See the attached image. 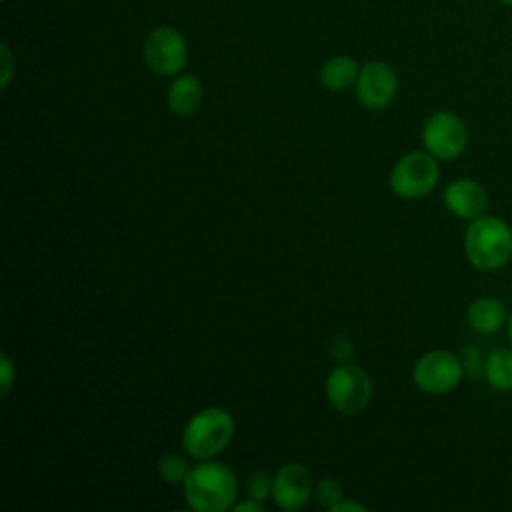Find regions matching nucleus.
<instances>
[{
  "instance_id": "obj_1",
  "label": "nucleus",
  "mask_w": 512,
  "mask_h": 512,
  "mask_svg": "<svg viewBox=\"0 0 512 512\" xmlns=\"http://www.w3.org/2000/svg\"><path fill=\"white\" fill-rule=\"evenodd\" d=\"M182 484L186 504L198 512H224L234 506L238 492V482L232 468L212 460L190 468Z\"/></svg>"
},
{
  "instance_id": "obj_2",
  "label": "nucleus",
  "mask_w": 512,
  "mask_h": 512,
  "mask_svg": "<svg viewBox=\"0 0 512 512\" xmlns=\"http://www.w3.org/2000/svg\"><path fill=\"white\" fill-rule=\"evenodd\" d=\"M466 260L482 272H492L512 258V228L506 220L482 214L466 226L464 232Z\"/></svg>"
},
{
  "instance_id": "obj_3",
  "label": "nucleus",
  "mask_w": 512,
  "mask_h": 512,
  "mask_svg": "<svg viewBox=\"0 0 512 512\" xmlns=\"http://www.w3.org/2000/svg\"><path fill=\"white\" fill-rule=\"evenodd\" d=\"M234 418L228 410L210 406L196 412L184 426L182 448L198 460H210L232 440Z\"/></svg>"
},
{
  "instance_id": "obj_4",
  "label": "nucleus",
  "mask_w": 512,
  "mask_h": 512,
  "mask_svg": "<svg viewBox=\"0 0 512 512\" xmlns=\"http://www.w3.org/2000/svg\"><path fill=\"white\" fill-rule=\"evenodd\" d=\"M438 158L428 150H414L404 154L390 172V188L400 198H422L434 190L440 178Z\"/></svg>"
},
{
  "instance_id": "obj_5",
  "label": "nucleus",
  "mask_w": 512,
  "mask_h": 512,
  "mask_svg": "<svg viewBox=\"0 0 512 512\" xmlns=\"http://www.w3.org/2000/svg\"><path fill=\"white\" fill-rule=\"evenodd\" d=\"M326 398L334 410L358 414L372 398V380L360 366H336L326 378Z\"/></svg>"
},
{
  "instance_id": "obj_6",
  "label": "nucleus",
  "mask_w": 512,
  "mask_h": 512,
  "mask_svg": "<svg viewBox=\"0 0 512 512\" xmlns=\"http://www.w3.org/2000/svg\"><path fill=\"white\" fill-rule=\"evenodd\" d=\"M464 376V368L460 362V356H456L450 350H430L424 356H420L412 370V380L418 390L442 396L452 392Z\"/></svg>"
},
{
  "instance_id": "obj_7",
  "label": "nucleus",
  "mask_w": 512,
  "mask_h": 512,
  "mask_svg": "<svg viewBox=\"0 0 512 512\" xmlns=\"http://www.w3.org/2000/svg\"><path fill=\"white\" fill-rule=\"evenodd\" d=\"M144 62L158 76H176L188 62V44L174 26H156L144 40Z\"/></svg>"
},
{
  "instance_id": "obj_8",
  "label": "nucleus",
  "mask_w": 512,
  "mask_h": 512,
  "mask_svg": "<svg viewBox=\"0 0 512 512\" xmlns=\"http://www.w3.org/2000/svg\"><path fill=\"white\" fill-rule=\"evenodd\" d=\"M422 144L434 158L454 160L468 146L466 122L450 110H438L422 126Z\"/></svg>"
},
{
  "instance_id": "obj_9",
  "label": "nucleus",
  "mask_w": 512,
  "mask_h": 512,
  "mask_svg": "<svg viewBox=\"0 0 512 512\" xmlns=\"http://www.w3.org/2000/svg\"><path fill=\"white\" fill-rule=\"evenodd\" d=\"M398 90L396 72L382 60H370L360 68L356 80V96L362 106L380 110L392 102Z\"/></svg>"
},
{
  "instance_id": "obj_10",
  "label": "nucleus",
  "mask_w": 512,
  "mask_h": 512,
  "mask_svg": "<svg viewBox=\"0 0 512 512\" xmlns=\"http://www.w3.org/2000/svg\"><path fill=\"white\" fill-rule=\"evenodd\" d=\"M312 490L314 484L310 470L300 462H290L276 472L272 484V498L278 508L292 512L300 510L308 502Z\"/></svg>"
},
{
  "instance_id": "obj_11",
  "label": "nucleus",
  "mask_w": 512,
  "mask_h": 512,
  "mask_svg": "<svg viewBox=\"0 0 512 512\" xmlns=\"http://www.w3.org/2000/svg\"><path fill=\"white\" fill-rule=\"evenodd\" d=\"M442 200L446 210L460 220H474L486 214L488 208V192L484 186L472 178H456L452 180L444 192Z\"/></svg>"
},
{
  "instance_id": "obj_12",
  "label": "nucleus",
  "mask_w": 512,
  "mask_h": 512,
  "mask_svg": "<svg viewBox=\"0 0 512 512\" xmlns=\"http://www.w3.org/2000/svg\"><path fill=\"white\" fill-rule=\"evenodd\" d=\"M508 310L500 298L480 296L466 308V322L478 334H494L508 322Z\"/></svg>"
},
{
  "instance_id": "obj_13",
  "label": "nucleus",
  "mask_w": 512,
  "mask_h": 512,
  "mask_svg": "<svg viewBox=\"0 0 512 512\" xmlns=\"http://www.w3.org/2000/svg\"><path fill=\"white\" fill-rule=\"evenodd\" d=\"M202 96H204V90L200 80L194 74H182V76H176V80H172V84L168 86L166 102L174 114L190 116L200 108Z\"/></svg>"
},
{
  "instance_id": "obj_14",
  "label": "nucleus",
  "mask_w": 512,
  "mask_h": 512,
  "mask_svg": "<svg viewBox=\"0 0 512 512\" xmlns=\"http://www.w3.org/2000/svg\"><path fill=\"white\" fill-rule=\"evenodd\" d=\"M358 74H360V66L354 58H350V56H332L320 68V82L328 90L340 92V90H346L348 86L356 84Z\"/></svg>"
},
{
  "instance_id": "obj_15",
  "label": "nucleus",
  "mask_w": 512,
  "mask_h": 512,
  "mask_svg": "<svg viewBox=\"0 0 512 512\" xmlns=\"http://www.w3.org/2000/svg\"><path fill=\"white\" fill-rule=\"evenodd\" d=\"M484 378L498 392H512V348H494L484 360Z\"/></svg>"
},
{
  "instance_id": "obj_16",
  "label": "nucleus",
  "mask_w": 512,
  "mask_h": 512,
  "mask_svg": "<svg viewBox=\"0 0 512 512\" xmlns=\"http://www.w3.org/2000/svg\"><path fill=\"white\" fill-rule=\"evenodd\" d=\"M190 468L186 464V460L180 456V454H164L160 460H158V474L168 482V484H178V482H184L186 476H188Z\"/></svg>"
},
{
  "instance_id": "obj_17",
  "label": "nucleus",
  "mask_w": 512,
  "mask_h": 512,
  "mask_svg": "<svg viewBox=\"0 0 512 512\" xmlns=\"http://www.w3.org/2000/svg\"><path fill=\"white\" fill-rule=\"evenodd\" d=\"M342 496V486L334 478H322L314 488V500L328 510H332L342 500Z\"/></svg>"
},
{
  "instance_id": "obj_18",
  "label": "nucleus",
  "mask_w": 512,
  "mask_h": 512,
  "mask_svg": "<svg viewBox=\"0 0 512 512\" xmlns=\"http://www.w3.org/2000/svg\"><path fill=\"white\" fill-rule=\"evenodd\" d=\"M272 484H274V478L270 474H266L262 470L252 472L246 480V494H248V498L264 502L272 496Z\"/></svg>"
},
{
  "instance_id": "obj_19",
  "label": "nucleus",
  "mask_w": 512,
  "mask_h": 512,
  "mask_svg": "<svg viewBox=\"0 0 512 512\" xmlns=\"http://www.w3.org/2000/svg\"><path fill=\"white\" fill-rule=\"evenodd\" d=\"M460 362H462V368H464V376H470V378H480L484 376V360L486 356H482L480 348L478 346H464L460 350Z\"/></svg>"
},
{
  "instance_id": "obj_20",
  "label": "nucleus",
  "mask_w": 512,
  "mask_h": 512,
  "mask_svg": "<svg viewBox=\"0 0 512 512\" xmlns=\"http://www.w3.org/2000/svg\"><path fill=\"white\" fill-rule=\"evenodd\" d=\"M0 376H2L0 394L6 396L8 390L12 388V382H14V364H12V360L6 352H2V356H0Z\"/></svg>"
},
{
  "instance_id": "obj_21",
  "label": "nucleus",
  "mask_w": 512,
  "mask_h": 512,
  "mask_svg": "<svg viewBox=\"0 0 512 512\" xmlns=\"http://www.w3.org/2000/svg\"><path fill=\"white\" fill-rule=\"evenodd\" d=\"M352 354H354V344H352L344 334L332 338V342H330V356H332V358H336V360H346V358H350Z\"/></svg>"
},
{
  "instance_id": "obj_22",
  "label": "nucleus",
  "mask_w": 512,
  "mask_h": 512,
  "mask_svg": "<svg viewBox=\"0 0 512 512\" xmlns=\"http://www.w3.org/2000/svg\"><path fill=\"white\" fill-rule=\"evenodd\" d=\"M0 52H2V56H0V60H2V90H6L8 84H10V78H12L14 58H12V52H10V48L6 44H2Z\"/></svg>"
},
{
  "instance_id": "obj_23",
  "label": "nucleus",
  "mask_w": 512,
  "mask_h": 512,
  "mask_svg": "<svg viewBox=\"0 0 512 512\" xmlns=\"http://www.w3.org/2000/svg\"><path fill=\"white\" fill-rule=\"evenodd\" d=\"M232 510H234V512H262L264 506H262V502H258V500H254V498H248V500H244V502H240V504H234Z\"/></svg>"
},
{
  "instance_id": "obj_24",
  "label": "nucleus",
  "mask_w": 512,
  "mask_h": 512,
  "mask_svg": "<svg viewBox=\"0 0 512 512\" xmlns=\"http://www.w3.org/2000/svg\"><path fill=\"white\" fill-rule=\"evenodd\" d=\"M342 510H358V512H364L366 508L362 504H356V502H338L330 512H342Z\"/></svg>"
},
{
  "instance_id": "obj_25",
  "label": "nucleus",
  "mask_w": 512,
  "mask_h": 512,
  "mask_svg": "<svg viewBox=\"0 0 512 512\" xmlns=\"http://www.w3.org/2000/svg\"><path fill=\"white\" fill-rule=\"evenodd\" d=\"M506 334H508V342H510V348H512V314L508 316V322H506Z\"/></svg>"
},
{
  "instance_id": "obj_26",
  "label": "nucleus",
  "mask_w": 512,
  "mask_h": 512,
  "mask_svg": "<svg viewBox=\"0 0 512 512\" xmlns=\"http://www.w3.org/2000/svg\"><path fill=\"white\" fill-rule=\"evenodd\" d=\"M500 2H504V4H510V6H512V0H500Z\"/></svg>"
}]
</instances>
